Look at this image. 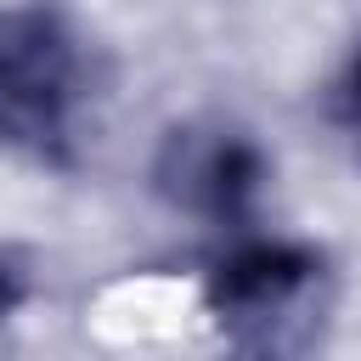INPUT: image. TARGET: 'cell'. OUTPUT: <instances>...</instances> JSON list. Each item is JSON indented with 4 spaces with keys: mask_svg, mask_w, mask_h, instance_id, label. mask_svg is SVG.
<instances>
[{
    "mask_svg": "<svg viewBox=\"0 0 361 361\" xmlns=\"http://www.w3.org/2000/svg\"><path fill=\"white\" fill-rule=\"evenodd\" d=\"M203 305L243 355H310L327 338L338 276L322 248L265 231H231L203 271Z\"/></svg>",
    "mask_w": 361,
    "mask_h": 361,
    "instance_id": "6da1fadb",
    "label": "cell"
},
{
    "mask_svg": "<svg viewBox=\"0 0 361 361\" xmlns=\"http://www.w3.org/2000/svg\"><path fill=\"white\" fill-rule=\"evenodd\" d=\"M327 113H333L338 135L350 141V152H355V164H361V39H355V45H350V56L338 62V79H333Z\"/></svg>",
    "mask_w": 361,
    "mask_h": 361,
    "instance_id": "277c9868",
    "label": "cell"
},
{
    "mask_svg": "<svg viewBox=\"0 0 361 361\" xmlns=\"http://www.w3.org/2000/svg\"><path fill=\"white\" fill-rule=\"evenodd\" d=\"M85 51L56 6H0V152L34 169L79 164Z\"/></svg>",
    "mask_w": 361,
    "mask_h": 361,
    "instance_id": "7a4b0ae2",
    "label": "cell"
},
{
    "mask_svg": "<svg viewBox=\"0 0 361 361\" xmlns=\"http://www.w3.org/2000/svg\"><path fill=\"white\" fill-rule=\"evenodd\" d=\"M28 288H34V282H28V265H23L11 248H0V327H6V322L23 310Z\"/></svg>",
    "mask_w": 361,
    "mask_h": 361,
    "instance_id": "5b68a950",
    "label": "cell"
},
{
    "mask_svg": "<svg viewBox=\"0 0 361 361\" xmlns=\"http://www.w3.org/2000/svg\"><path fill=\"white\" fill-rule=\"evenodd\" d=\"M265 152L248 130L226 118H186L158 141L152 186L169 209L214 226V231H248L259 226L265 197Z\"/></svg>",
    "mask_w": 361,
    "mask_h": 361,
    "instance_id": "3957f363",
    "label": "cell"
}]
</instances>
